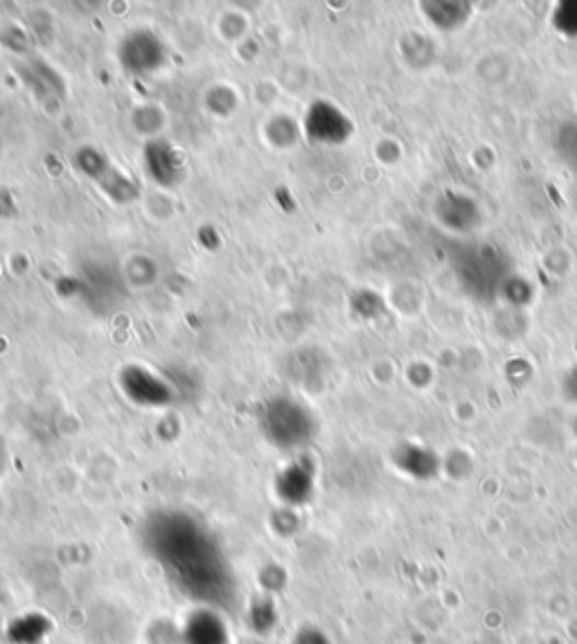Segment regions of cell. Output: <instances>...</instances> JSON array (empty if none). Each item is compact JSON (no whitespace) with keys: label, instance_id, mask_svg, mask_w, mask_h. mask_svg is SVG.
Returning <instances> with one entry per match:
<instances>
[{"label":"cell","instance_id":"8992f818","mask_svg":"<svg viewBox=\"0 0 577 644\" xmlns=\"http://www.w3.org/2000/svg\"><path fill=\"white\" fill-rule=\"evenodd\" d=\"M275 492L284 505H305L314 494V468L307 462H294L284 466L275 481Z\"/></svg>","mask_w":577,"mask_h":644},{"label":"cell","instance_id":"ba28073f","mask_svg":"<svg viewBox=\"0 0 577 644\" xmlns=\"http://www.w3.org/2000/svg\"><path fill=\"white\" fill-rule=\"evenodd\" d=\"M147 162L151 169V177H156L160 183H172L174 165H172V154L168 147L151 145L147 149Z\"/></svg>","mask_w":577,"mask_h":644},{"label":"cell","instance_id":"52a82bcc","mask_svg":"<svg viewBox=\"0 0 577 644\" xmlns=\"http://www.w3.org/2000/svg\"><path fill=\"white\" fill-rule=\"evenodd\" d=\"M48 635V620L38 613H23L8 626V640L12 644H38Z\"/></svg>","mask_w":577,"mask_h":644},{"label":"cell","instance_id":"7a4b0ae2","mask_svg":"<svg viewBox=\"0 0 577 644\" xmlns=\"http://www.w3.org/2000/svg\"><path fill=\"white\" fill-rule=\"evenodd\" d=\"M260 428L273 447L294 451L314 438L316 423L303 404L288 397H275L264 404L260 413Z\"/></svg>","mask_w":577,"mask_h":644},{"label":"cell","instance_id":"3957f363","mask_svg":"<svg viewBox=\"0 0 577 644\" xmlns=\"http://www.w3.org/2000/svg\"><path fill=\"white\" fill-rule=\"evenodd\" d=\"M120 385L125 395L138 406H165L172 402V388L160 376L143 368H129L122 372Z\"/></svg>","mask_w":577,"mask_h":644},{"label":"cell","instance_id":"277c9868","mask_svg":"<svg viewBox=\"0 0 577 644\" xmlns=\"http://www.w3.org/2000/svg\"><path fill=\"white\" fill-rule=\"evenodd\" d=\"M183 644H230V631L217 609L199 607L181 629Z\"/></svg>","mask_w":577,"mask_h":644},{"label":"cell","instance_id":"5b68a950","mask_svg":"<svg viewBox=\"0 0 577 644\" xmlns=\"http://www.w3.org/2000/svg\"><path fill=\"white\" fill-rule=\"evenodd\" d=\"M162 61H165V50L160 46V41L149 32L132 34L125 41V46H122V64L136 75L154 72L162 66Z\"/></svg>","mask_w":577,"mask_h":644},{"label":"cell","instance_id":"6da1fadb","mask_svg":"<svg viewBox=\"0 0 577 644\" xmlns=\"http://www.w3.org/2000/svg\"><path fill=\"white\" fill-rule=\"evenodd\" d=\"M143 539L151 560L199 607L222 611L235 602V575L219 541L190 513H154Z\"/></svg>","mask_w":577,"mask_h":644},{"label":"cell","instance_id":"30bf717a","mask_svg":"<svg viewBox=\"0 0 577 644\" xmlns=\"http://www.w3.org/2000/svg\"><path fill=\"white\" fill-rule=\"evenodd\" d=\"M294 644H329V640H327V635H325L320 629H316V626H305V629H301V631L296 633Z\"/></svg>","mask_w":577,"mask_h":644},{"label":"cell","instance_id":"9c48e42d","mask_svg":"<svg viewBox=\"0 0 577 644\" xmlns=\"http://www.w3.org/2000/svg\"><path fill=\"white\" fill-rule=\"evenodd\" d=\"M249 624L258 633H269L278 624V611L269 597H260L249 609Z\"/></svg>","mask_w":577,"mask_h":644},{"label":"cell","instance_id":"8fae6325","mask_svg":"<svg viewBox=\"0 0 577 644\" xmlns=\"http://www.w3.org/2000/svg\"><path fill=\"white\" fill-rule=\"evenodd\" d=\"M570 388H573V397L577 399V376L573 379V383H570Z\"/></svg>","mask_w":577,"mask_h":644}]
</instances>
